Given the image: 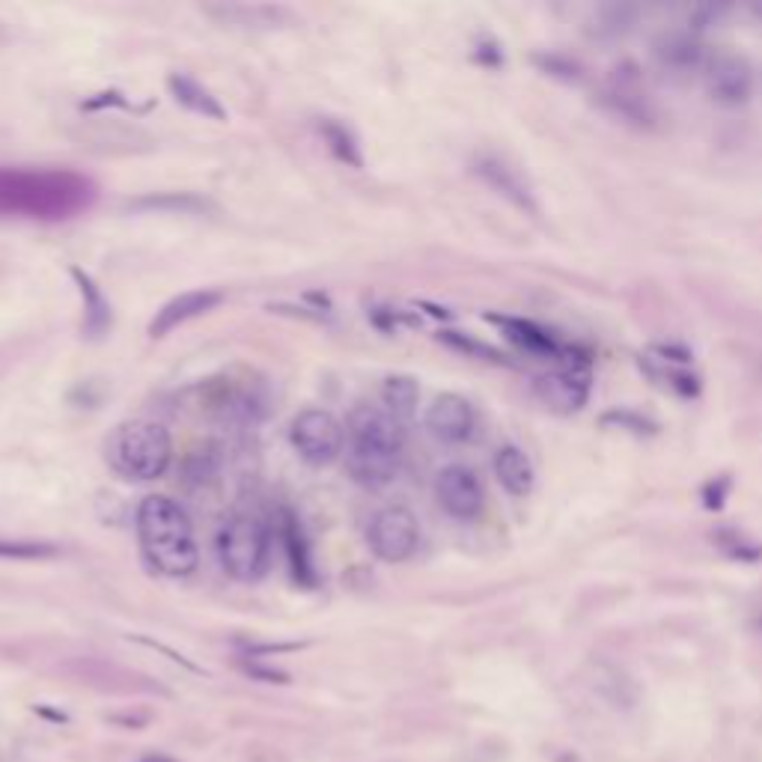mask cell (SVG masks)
<instances>
[{"label": "cell", "mask_w": 762, "mask_h": 762, "mask_svg": "<svg viewBox=\"0 0 762 762\" xmlns=\"http://www.w3.org/2000/svg\"><path fill=\"white\" fill-rule=\"evenodd\" d=\"M93 197V182L72 170L0 167V218L63 221L87 209Z\"/></svg>", "instance_id": "1"}, {"label": "cell", "mask_w": 762, "mask_h": 762, "mask_svg": "<svg viewBox=\"0 0 762 762\" xmlns=\"http://www.w3.org/2000/svg\"><path fill=\"white\" fill-rule=\"evenodd\" d=\"M405 429L381 405L361 402L346 420V471L364 489H384L402 465Z\"/></svg>", "instance_id": "2"}, {"label": "cell", "mask_w": 762, "mask_h": 762, "mask_svg": "<svg viewBox=\"0 0 762 762\" xmlns=\"http://www.w3.org/2000/svg\"><path fill=\"white\" fill-rule=\"evenodd\" d=\"M134 527H137L140 551L155 572L167 578H185L197 569L200 548H197L194 524L188 512L167 495L143 498L134 515Z\"/></svg>", "instance_id": "3"}, {"label": "cell", "mask_w": 762, "mask_h": 762, "mask_svg": "<svg viewBox=\"0 0 762 762\" xmlns=\"http://www.w3.org/2000/svg\"><path fill=\"white\" fill-rule=\"evenodd\" d=\"M108 468L128 483H149L167 474L173 462L170 432L155 420H126L105 441Z\"/></svg>", "instance_id": "4"}, {"label": "cell", "mask_w": 762, "mask_h": 762, "mask_svg": "<svg viewBox=\"0 0 762 762\" xmlns=\"http://www.w3.org/2000/svg\"><path fill=\"white\" fill-rule=\"evenodd\" d=\"M271 557V533L262 518L251 512H239L224 521L218 533V560L224 572L236 581H256L268 569Z\"/></svg>", "instance_id": "5"}, {"label": "cell", "mask_w": 762, "mask_h": 762, "mask_svg": "<svg viewBox=\"0 0 762 762\" xmlns=\"http://www.w3.org/2000/svg\"><path fill=\"white\" fill-rule=\"evenodd\" d=\"M289 441L307 465L325 468L343 456L346 426L325 408H307L292 420Z\"/></svg>", "instance_id": "6"}, {"label": "cell", "mask_w": 762, "mask_h": 762, "mask_svg": "<svg viewBox=\"0 0 762 762\" xmlns=\"http://www.w3.org/2000/svg\"><path fill=\"white\" fill-rule=\"evenodd\" d=\"M706 96L721 108H742L754 96V66L733 51H715L703 66Z\"/></svg>", "instance_id": "7"}, {"label": "cell", "mask_w": 762, "mask_h": 762, "mask_svg": "<svg viewBox=\"0 0 762 762\" xmlns=\"http://www.w3.org/2000/svg\"><path fill=\"white\" fill-rule=\"evenodd\" d=\"M367 542L379 560L402 563L420 545V521L408 507H384L370 521Z\"/></svg>", "instance_id": "8"}, {"label": "cell", "mask_w": 762, "mask_h": 762, "mask_svg": "<svg viewBox=\"0 0 762 762\" xmlns=\"http://www.w3.org/2000/svg\"><path fill=\"white\" fill-rule=\"evenodd\" d=\"M435 498L441 509L456 521H474L486 507L483 483L468 465H447L435 480Z\"/></svg>", "instance_id": "9"}, {"label": "cell", "mask_w": 762, "mask_h": 762, "mask_svg": "<svg viewBox=\"0 0 762 762\" xmlns=\"http://www.w3.org/2000/svg\"><path fill=\"white\" fill-rule=\"evenodd\" d=\"M590 387H593V376H590V364L587 361H566L557 370H551V373L536 379V393L551 408L566 411V414L587 405Z\"/></svg>", "instance_id": "10"}, {"label": "cell", "mask_w": 762, "mask_h": 762, "mask_svg": "<svg viewBox=\"0 0 762 762\" xmlns=\"http://www.w3.org/2000/svg\"><path fill=\"white\" fill-rule=\"evenodd\" d=\"M474 173L495 194H501L509 206H515L518 212H524V215H536L539 212V203H536V194H533L530 182L521 176L518 167L509 164L507 158H501V155H477L474 158Z\"/></svg>", "instance_id": "11"}, {"label": "cell", "mask_w": 762, "mask_h": 762, "mask_svg": "<svg viewBox=\"0 0 762 762\" xmlns=\"http://www.w3.org/2000/svg\"><path fill=\"white\" fill-rule=\"evenodd\" d=\"M426 429L441 444H462L474 435V408L459 393H441L426 408Z\"/></svg>", "instance_id": "12"}, {"label": "cell", "mask_w": 762, "mask_h": 762, "mask_svg": "<svg viewBox=\"0 0 762 762\" xmlns=\"http://www.w3.org/2000/svg\"><path fill=\"white\" fill-rule=\"evenodd\" d=\"M602 108L608 114H614L617 120L629 123L635 128H652L658 114L652 108V102L646 99V93L637 84V75H620L614 78L605 90H602Z\"/></svg>", "instance_id": "13"}, {"label": "cell", "mask_w": 762, "mask_h": 762, "mask_svg": "<svg viewBox=\"0 0 762 762\" xmlns=\"http://www.w3.org/2000/svg\"><path fill=\"white\" fill-rule=\"evenodd\" d=\"M655 60L661 69L673 72V75H688V72H703L706 66V48L700 42V33H694L691 27H679V30H664L655 39Z\"/></svg>", "instance_id": "14"}, {"label": "cell", "mask_w": 762, "mask_h": 762, "mask_svg": "<svg viewBox=\"0 0 762 762\" xmlns=\"http://www.w3.org/2000/svg\"><path fill=\"white\" fill-rule=\"evenodd\" d=\"M224 301V295L218 289H191V292H182L176 298H170L158 313L155 319L149 322V337H167L170 331H176L179 325L215 310L218 304Z\"/></svg>", "instance_id": "15"}, {"label": "cell", "mask_w": 762, "mask_h": 762, "mask_svg": "<svg viewBox=\"0 0 762 762\" xmlns=\"http://www.w3.org/2000/svg\"><path fill=\"white\" fill-rule=\"evenodd\" d=\"M206 15L218 18L224 27H242V30H277L292 21V15L283 6H265V3H209L203 6Z\"/></svg>", "instance_id": "16"}, {"label": "cell", "mask_w": 762, "mask_h": 762, "mask_svg": "<svg viewBox=\"0 0 762 762\" xmlns=\"http://www.w3.org/2000/svg\"><path fill=\"white\" fill-rule=\"evenodd\" d=\"M489 322H495L507 340H512L518 349H524L527 355H539V358H560L563 346L557 343V337L551 331H545L542 325L530 322V319H518V316H489Z\"/></svg>", "instance_id": "17"}, {"label": "cell", "mask_w": 762, "mask_h": 762, "mask_svg": "<svg viewBox=\"0 0 762 762\" xmlns=\"http://www.w3.org/2000/svg\"><path fill=\"white\" fill-rule=\"evenodd\" d=\"M492 468H495L498 483L504 486V492L512 495V498H527L533 492V483H536L533 462L527 459V453L521 447H515V444L498 447Z\"/></svg>", "instance_id": "18"}, {"label": "cell", "mask_w": 762, "mask_h": 762, "mask_svg": "<svg viewBox=\"0 0 762 762\" xmlns=\"http://www.w3.org/2000/svg\"><path fill=\"white\" fill-rule=\"evenodd\" d=\"M167 90H170V96H173L182 108H188L191 114H200V117H209V120H218V123L227 120L221 102H218L203 84H197L194 78H188V75H170V78H167Z\"/></svg>", "instance_id": "19"}, {"label": "cell", "mask_w": 762, "mask_h": 762, "mask_svg": "<svg viewBox=\"0 0 762 762\" xmlns=\"http://www.w3.org/2000/svg\"><path fill=\"white\" fill-rule=\"evenodd\" d=\"M283 545H286V557H289V566H292V575L301 581V584H316V569H313V557H310V548H307V536L301 530V521L283 509Z\"/></svg>", "instance_id": "20"}, {"label": "cell", "mask_w": 762, "mask_h": 762, "mask_svg": "<svg viewBox=\"0 0 762 762\" xmlns=\"http://www.w3.org/2000/svg\"><path fill=\"white\" fill-rule=\"evenodd\" d=\"M72 277H75L81 298H84V328L90 337H102L111 328V304L102 295V289L93 283L90 274H84L81 268H72Z\"/></svg>", "instance_id": "21"}, {"label": "cell", "mask_w": 762, "mask_h": 762, "mask_svg": "<svg viewBox=\"0 0 762 762\" xmlns=\"http://www.w3.org/2000/svg\"><path fill=\"white\" fill-rule=\"evenodd\" d=\"M637 9L635 3H608L599 6L590 18V33L596 39H623L635 30L637 24Z\"/></svg>", "instance_id": "22"}, {"label": "cell", "mask_w": 762, "mask_h": 762, "mask_svg": "<svg viewBox=\"0 0 762 762\" xmlns=\"http://www.w3.org/2000/svg\"><path fill=\"white\" fill-rule=\"evenodd\" d=\"M420 402V384L411 376H387L381 381V408L393 414L399 423L414 414Z\"/></svg>", "instance_id": "23"}, {"label": "cell", "mask_w": 762, "mask_h": 762, "mask_svg": "<svg viewBox=\"0 0 762 762\" xmlns=\"http://www.w3.org/2000/svg\"><path fill=\"white\" fill-rule=\"evenodd\" d=\"M593 688L611 703V706H632L637 697L635 682L617 670V667H599L596 670V679H593Z\"/></svg>", "instance_id": "24"}, {"label": "cell", "mask_w": 762, "mask_h": 762, "mask_svg": "<svg viewBox=\"0 0 762 762\" xmlns=\"http://www.w3.org/2000/svg\"><path fill=\"white\" fill-rule=\"evenodd\" d=\"M319 131H322V137H325V143H328V149L334 152L337 161H343V164H349V167H364L358 140H355V134H352L349 128L334 123V120H322V123H319Z\"/></svg>", "instance_id": "25"}, {"label": "cell", "mask_w": 762, "mask_h": 762, "mask_svg": "<svg viewBox=\"0 0 762 762\" xmlns=\"http://www.w3.org/2000/svg\"><path fill=\"white\" fill-rule=\"evenodd\" d=\"M533 63H536L545 75H551V78H563V81H569V84L581 81V66H578L572 57H566V54H557V51H551V54H536Z\"/></svg>", "instance_id": "26"}, {"label": "cell", "mask_w": 762, "mask_h": 762, "mask_svg": "<svg viewBox=\"0 0 762 762\" xmlns=\"http://www.w3.org/2000/svg\"><path fill=\"white\" fill-rule=\"evenodd\" d=\"M0 557H12V560H48V557H57V545L0 539Z\"/></svg>", "instance_id": "27"}, {"label": "cell", "mask_w": 762, "mask_h": 762, "mask_svg": "<svg viewBox=\"0 0 762 762\" xmlns=\"http://www.w3.org/2000/svg\"><path fill=\"white\" fill-rule=\"evenodd\" d=\"M730 12H733V6H727V3H700V6H694V9L688 12V27H691L694 33L709 30V27H718Z\"/></svg>", "instance_id": "28"}, {"label": "cell", "mask_w": 762, "mask_h": 762, "mask_svg": "<svg viewBox=\"0 0 762 762\" xmlns=\"http://www.w3.org/2000/svg\"><path fill=\"white\" fill-rule=\"evenodd\" d=\"M444 340H447L450 346L462 349V352H471V355L483 358V361H495V364H504V361H507V358H504L501 352H495L492 346H486V343H474V340H468V337H462V334L447 331V334H444Z\"/></svg>", "instance_id": "29"}, {"label": "cell", "mask_w": 762, "mask_h": 762, "mask_svg": "<svg viewBox=\"0 0 762 762\" xmlns=\"http://www.w3.org/2000/svg\"><path fill=\"white\" fill-rule=\"evenodd\" d=\"M611 420H617L620 426H629L632 432H646V420L629 414V411H611V414H605V423H611Z\"/></svg>", "instance_id": "30"}, {"label": "cell", "mask_w": 762, "mask_h": 762, "mask_svg": "<svg viewBox=\"0 0 762 762\" xmlns=\"http://www.w3.org/2000/svg\"><path fill=\"white\" fill-rule=\"evenodd\" d=\"M751 15H754L757 21H762V3H754V6H751Z\"/></svg>", "instance_id": "31"}]
</instances>
